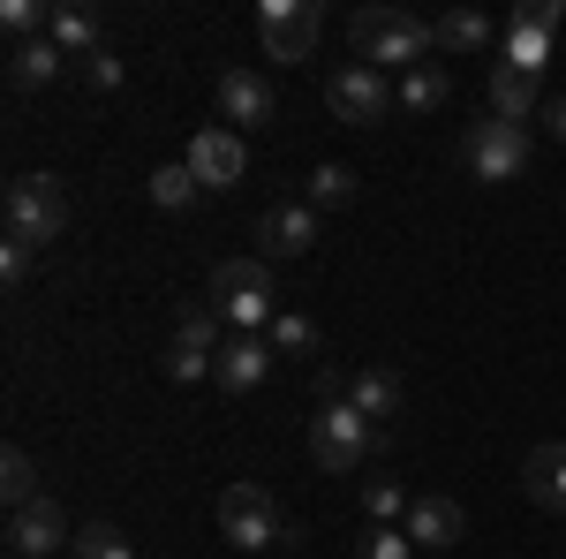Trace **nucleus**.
Here are the masks:
<instances>
[{
	"label": "nucleus",
	"instance_id": "nucleus-21",
	"mask_svg": "<svg viewBox=\"0 0 566 559\" xmlns=\"http://www.w3.org/2000/svg\"><path fill=\"white\" fill-rule=\"evenodd\" d=\"M45 39L61 45L69 61H91V53H98V15L76 8V0H53V31H45Z\"/></svg>",
	"mask_w": 566,
	"mask_h": 559
},
{
	"label": "nucleus",
	"instance_id": "nucleus-11",
	"mask_svg": "<svg viewBox=\"0 0 566 559\" xmlns=\"http://www.w3.org/2000/svg\"><path fill=\"white\" fill-rule=\"evenodd\" d=\"M76 537H69V515L53 507V499H31L23 515H8V552L15 559H45V552H69Z\"/></svg>",
	"mask_w": 566,
	"mask_h": 559
},
{
	"label": "nucleus",
	"instance_id": "nucleus-32",
	"mask_svg": "<svg viewBox=\"0 0 566 559\" xmlns=\"http://www.w3.org/2000/svg\"><path fill=\"white\" fill-rule=\"evenodd\" d=\"M212 363H219V355H197V348H167V379H175V386H205V379H212Z\"/></svg>",
	"mask_w": 566,
	"mask_h": 559
},
{
	"label": "nucleus",
	"instance_id": "nucleus-13",
	"mask_svg": "<svg viewBox=\"0 0 566 559\" xmlns=\"http://www.w3.org/2000/svg\"><path fill=\"white\" fill-rule=\"evenodd\" d=\"M408 545H423V552H453L461 537H469V515L446 499V491H423V499H408Z\"/></svg>",
	"mask_w": 566,
	"mask_h": 559
},
{
	"label": "nucleus",
	"instance_id": "nucleus-29",
	"mask_svg": "<svg viewBox=\"0 0 566 559\" xmlns=\"http://www.w3.org/2000/svg\"><path fill=\"white\" fill-rule=\"evenodd\" d=\"M76 559H136V545L114 529V521H91V529H76V545H69Z\"/></svg>",
	"mask_w": 566,
	"mask_h": 559
},
{
	"label": "nucleus",
	"instance_id": "nucleus-2",
	"mask_svg": "<svg viewBox=\"0 0 566 559\" xmlns=\"http://www.w3.org/2000/svg\"><path fill=\"white\" fill-rule=\"evenodd\" d=\"M219 537L234 552H272V545H295V521L280 515V499L264 484H227L219 491Z\"/></svg>",
	"mask_w": 566,
	"mask_h": 559
},
{
	"label": "nucleus",
	"instance_id": "nucleus-9",
	"mask_svg": "<svg viewBox=\"0 0 566 559\" xmlns=\"http://www.w3.org/2000/svg\"><path fill=\"white\" fill-rule=\"evenodd\" d=\"M325 106H333L340 122H355V130H378L392 114V76H378V69L355 61V69H340V76L325 84Z\"/></svg>",
	"mask_w": 566,
	"mask_h": 559
},
{
	"label": "nucleus",
	"instance_id": "nucleus-1",
	"mask_svg": "<svg viewBox=\"0 0 566 559\" xmlns=\"http://www.w3.org/2000/svg\"><path fill=\"white\" fill-rule=\"evenodd\" d=\"M348 45H355L363 69H378V76L400 69V76H408V69H423V61L438 53V23H423L416 8H355Z\"/></svg>",
	"mask_w": 566,
	"mask_h": 559
},
{
	"label": "nucleus",
	"instance_id": "nucleus-16",
	"mask_svg": "<svg viewBox=\"0 0 566 559\" xmlns=\"http://www.w3.org/2000/svg\"><path fill=\"white\" fill-rule=\"evenodd\" d=\"M522 484H528V507H544V515H566V438H544V446H528Z\"/></svg>",
	"mask_w": 566,
	"mask_h": 559
},
{
	"label": "nucleus",
	"instance_id": "nucleus-5",
	"mask_svg": "<svg viewBox=\"0 0 566 559\" xmlns=\"http://www.w3.org/2000/svg\"><path fill=\"white\" fill-rule=\"evenodd\" d=\"M378 446H386V431L370 424V416H355L348 401L317 408V424H310V462H317V469H333V476L363 469V462H370Z\"/></svg>",
	"mask_w": 566,
	"mask_h": 559
},
{
	"label": "nucleus",
	"instance_id": "nucleus-23",
	"mask_svg": "<svg viewBox=\"0 0 566 559\" xmlns=\"http://www.w3.org/2000/svg\"><path fill=\"white\" fill-rule=\"evenodd\" d=\"M264 341H272V355H295V363H310V355L325 348V333H317V318H303V310H280V318L264 325Z\"/></svg>",
	"mask_w": 566,
	"mask_h": 559
},
{
	"label": "nucleus",
	"instance_id": "nucleus-10",
	"mask_svg": "<svg viewBox=\"0 0 566 559\" xmlns=\"http://www.w3.org/2000/svg\"><path fill=\"white\" fill-rule=\"evenodd\" d=\"M189 167H197L205 197H212V189H234V182H242L250 152H242V136H234L227 122H219V130H197V136H189Z\"/></svg>",
	"mask_w": 566,
	"mask_h": 559
},
{
	"label": "nucleus",
	"instance_id": "nucleus-17",
	"mask_svg": "<svg viewBox=\"0 0 566 559\" xmlns=\"http://www.w3.org/2000/svg\"><path fill=\"white\" fill-rule=\"evenodd\" d=\"M258 242H264V265L303 258L310 242H317V213H310V205H272V213L258 219Z\"/></svg>",
	"mask_w": 566,
	"mask_h": 559
},
{
	"label": "nucleus",
	"instance_id": "nucleus-19",
	"mask_svg": "<svg viewBox=\"0 0 566 559\" xmlns=\"http://www.w3.org/2000/svg\"><path fill=\"white\" fill-rule=\"evenodd\" d=\"M491 114L499 122H528V114H544V76H522V69H491Z\"/></svg>",
	"mask_w": 566,
	"mask_h": 559
},
{
	"label": "nucleus",
	"instance_id": "nucleus-33",
	"mask_svg": "<svg viewBox=\"0 0 566 559\" xmlns=\"http://www.w3.org/2000/svg\"><path fill=\"white\" fill-rule=\"evenodd\" d=\"M39 258H45V250H31V242H0V280H8V288H23V280L39 272Z\"/></svg>",
	"mask_w": 566,
	"mask_h": 559
},
{
	"label": "nucleus",
	"instance_id": "nucleus-18",
	"mask_svg": "<svg viewBox=\"0 0 566 559\" xmlns=\"http://www.w3.org/2000/svg\"><path fill=\"white\" fill-rule=\"evenodd\" d=\"M69 69V53L53 39H31V45H8V91H53Z\"/></svg>",
	"mask_w": 566,
	"mask_h": 559
},
{
	"label": "nucleus",
	"instance_id": "nucleus-4",
	"mask_svg": "<svg viewBox=\"0 0 566 559\" xmlns=\"http://www.w3.org/2000/svg\"><path fill=\"white\" fill-rule=\"evenodd\" d=\"M212 310L234 333H264V325L280 318V302H272V265L264 258H227L212 272Z\"/></svg>",
	"mask_w": 566,
	"mask_h": 559
},
{
	"label": "nucleus",
	"instance_id": "nucleus-34",
	"mask_svg": "<svg viewBox=\"0 0 566 559\" xmlns=\"http://www.w3.org/2000/svg\"><path fill=\"white\" fill-rule=\"evenodd\" d=\"M76 69H84V84H91V91H122V61H114L106 45H98L91 61H76Z\"/></svg>",
	"mask_w": 566,
	"mask_h": 559
},
{
	"label": "nucleus",
	"instance_id": "nucleus-31",
	"mask_svg": "<svg viewBox=\"0 0 566 559\" xmlns=\"http://www.w3.org/2000/svg\"><path fill=\"white\" fill-rule=\"evenodd\" d=\"M408 552H416V545H408V529H378V521H370V529L355 537L348 559H408Z\"/></svg>",
	"mask_w": 566,
	"mask_h": 559
},
{
	"label": "nucleus",
	"instance_id": "nucleus-24",
	"mask_svg": "<svg viewBox=\"0 0 566 559\" xmlns=\"http://www.w3.org/2000/svg\"><path fill=\"white\" fill-rule=\"evenodd\" d=\"M0 499H8V515H23L31 499H45V484H39V462H31L23 446H8V454H0Z\"/></svg>",
	"mask_w": 566,
	"mask_h": 559
},
{
	"label": "nucleus",
	"instance_id": "nucleus-25",
	"mask_svg": "<svg viewBox=\"0 0 566 559\" xmlns=\"http://www.w3.org/2000/svg\"><path fill=\"white\" fill-rule=\"evenodd\" d=\"M197 197H205V182H197L189 159H175V167L151 174V205H159V213H197Z\"/></svg>",
	"mask_w": 566,
	"mask_h": 559
},
{
	"label": "nucleus",
	"instance_id": "nucleus-28",
	"mask_svg": "<svg viewBox=\"0 0 566 559\" xmlns=\"http://www.w3.org/2000/svg\"><path fill=\"white\" fill-rule=\"evenodd\" d=\"M303 205H310V213H340V205H355V174L348 167H317Z\"/></svg>",
	"mask_w": 566,
	"mask_h": 559
},
{
	"label": "nucleus",
	"instance_id": "nucleus-14",
	"mask_svg": "<svg viewBox=\"0 0 566 559\" xmlns=\"http://www.w3.org/2000/svg\"><path fill=\"white\" fill-rule=\"evenodd\" d=\"M264 379H272V341L264 333H234V341L219 348V363H212L219 393H258Z\"/></svg>",
	"mask_w": 566,
	"mask_h": 559
},
{
	"label": "nucleus",
	"instance_id": "nucleus-26",
	"mask_svg": "<svg viewBox=\"0 0 566 559\" xmlns=\"http://www.w3.org/2000/svg\"><path fill=\"white\" fill-rule=\"evenodd\" d=\"M438 45H446V53H483V45H491V23H483L476 8H446V15H438Z\"/></svg>",
	"mask_w": 566,
	"mask_h": 559
},
{
	"label": "nucleus",
	"instance_id": "nucleus-22",
	"mask_svg": "<svg viewBox=\"0 0 566 559\" xmlns=\"http://www.w3.org/2000/svg\"><path fill=\"white\" fill-rule=\"evenodd\" d=\"M175 348L219 355V348H227V318H219L212 302H181V310H175Z\"/></svg>",
	"mask_w": 566,
	"mask_h": 559
},
{
	"label": "nucleus",
	"instance_id": "nucleus-6",
	"mask_svg": "<svg viewBox=\"0 0 566 559\" xmlns=\"http://www.w3.org/2000/svg\"><path fill=\"white\" fill-rule=\"evenodd\" d=\"M461 159H469V174L491 182V189H499V182H522L528 174V130L483 114V122H469V136H461Z\"/></svg>",
	"mask_w": 566,
	"mask_h": 559
},
{
	"label": "nucleus",
	"instance_id": "nucleus-15",
	"mask_svg": "<svg viewBox=\"0 0 566 559\" xmlns=\"http://www.w3.org/2000/svg\"><path fill=\"white\" fill-rule=\"evenodd\" d=\"M348 408L355 416H370L378 431L400 424V408H408V393H400V371L386 363H370V371H348Z\"/></svg>",
	"mask_w": 566,
	"mask_h": 559
},
{
	"label": "nucleus",
	"instance_id": "nucleus-30",
	"mask_svg": "<svg viewBox=\"0 0 566 559\" xmlns=\"http://www.w3.org/2000/svg\"><path fill=\"white\" fill-rule=\"evenodd\" d=\"M363 515L378 521V529H392V521H408V491H400L392 476H378V484H363Z\"/></svg>",
	"mask_w": 566,
	"mask_h": 559
},
{
	"label": "nucleus",
	"instance_id": "nucleus-20",
	"mask_svg": "<svg viewBox=\"0 0 566 559\" xmlns=\"http://www.w3.org/2000/svg\"><path fill=\"white\" fill-rule=\"evenodd\" d=\"M446 99H453V76H446L438 61H423V69H408V76L392 84V106H400V114H438Z\"/></svg>",
	"mask_w": 566,
	"mask_h": 559
},
{
	"label": "nucleus",
	"instance_id": "nucleus-8",
	"mask_svg": "<svg viewBox=\"0 0 566 559\" xmlns=\"http://www.w3.org/2000/svg\"><path fill=\"white\" fill-rule=\"evenodd\" d=\"M559 0H522L514 15H506V69H522V76H544V61H552V31H559Z\"/></svg>",
	"mask_w": 566,
	"mask_h": 559
},
{
	"label": "nucleus",
	"instance_id": "nucleus-27",
	"mask_svg": "<svg viewBox=\"0 0 566 559\" xmlns=\"http://www.w3.org/2000/svg\"><path fill=\"white\" fill-rule=\"evenodd\" d=\"M0 23H8V39H15V45H31V39L53 31V0H8Z\"/></svg>",
	"mask_w": 566,
	"mask_h": 559
},
{
	"label": "nucleus",
	"instance_id": "nucleus-3",
	"mask_svg": "<svg viewBox=\"0 0 566 559\" xmlns=\"http://www.w3.org/2000/svg\"><path fill=\"white\" fill-rule=\"evenodd\" d=\"M0 213H8V242L45 250V242H61V227H69V189H61V174H15Z\"/></svg>",
	"mask_w": 566,
	"mask_h": 559
},
{
	"label": "nucleus",
	"instance_id": "nucleus-35",
	"mask_svg": "<svg viewBox=\"0 0 566 559\" xmlns=\"http://www.w3.org/2000/svg\"><path fill=\"white\" fill-rule=\"evenodd\" d=\"M544 130H552V136L566 144V99H544Z\"/></svg>",
	"mask_w": 566,
	"mask_h": 559
},
{
	"label": "nucleus",
	"instance_id": "nucleus-7",
	"mask_svg": "<svg viewBox=\"0 0 566 559\" xmlns=\"http://www.w3.org/2000/svg\"><path fill=\"white\" fill-rule=\"evenodd\" d=\"M317 31H325V8L317 0H264L258 8V39L272 61H310V45H317Z\"/></svg>",
	"mask_w": 566,
	"mask_h": 559
},
{
	"label": "nucleus",
	"instance_id": "nucleus-12",
	"mask_svg": "<svg viewBox=\"0 0 566 559\" xmlns=\"http://www.w3.org/2000/svg\"><path fill=\"white\" fill-rule=\"evenodd\" d=\"M219 114H227V130H272L280 99H272V84L258 69H227L219 76Z\"/></svg>",
	"mask_w": 566,
	"mask_h": 559
}]
</instances>
